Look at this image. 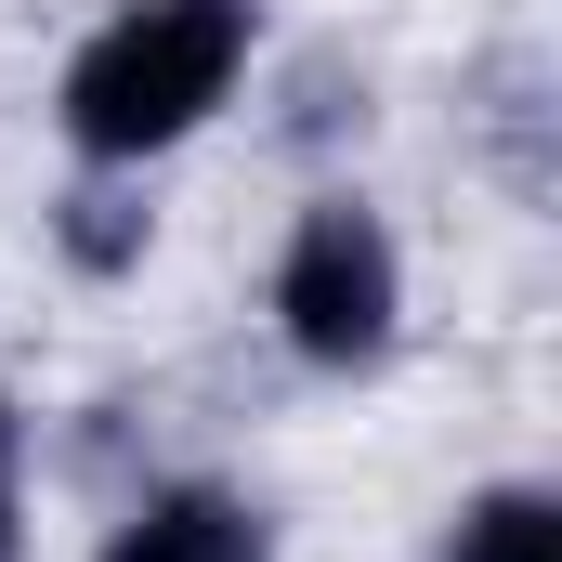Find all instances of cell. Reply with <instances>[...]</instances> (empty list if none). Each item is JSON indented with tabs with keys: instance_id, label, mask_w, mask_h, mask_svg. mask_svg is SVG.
<instances>
[{
	"instance_id": "obj_1",
	"label": "cell",
	"mask_w": 562,
	"mask_h": 562,
	"mask_svg": "<svg viewBox=\"0 0 562 562\" xmlns=\"http://www.w3.org/2000/svg\"><path fill=\"white\" fill-rule=\"evenodd\" d=\"M249 66V0H132L79 66H66V132L92 157H144V144H183L223 79Z\"/></svg>"
},
{
	"instance_id": "obj_2",
	"label": "cell",
	"mask_w": 562,
	"mask_h": 562,
	"mask_svg": "<svg viewBox=\"0 0 562 562\" xmlns=\"http://www.w3.org/2000/svg\"><path fill=\"white\" fill-rule=\"evenodd\" d=\"M276 314H288V340H301L314 367H367V353L393 340V236H380L353 196H340V210H314V223L288 236Z\"/></svg>"
},
{
	"instance_id": "obj_3",
	"label": "cell",
	"mask_w": 562,
	"mask_h": 562,
	"mask_svg": "<svg viewBox=\"0 0 562 562\" xmlns=\"http://www.w3.org/2000/svg\"><path fill=\"white\" fill-rule=\"evenodd\" d=\"M105 562H262V524H249L236 497L183 484V497H157V510H132V524L105 537Z\"/></svg>"
},
{
	"instance_id": "obj_4",
	"label": "cell",
	"mask_w": 562,
	"mask_h": 562,
	"mask_svg": "<svg viewBox=\"0 0 562 562\" xmlns=\"http://www.w3.org/2000/svg\"><path fill=\"white\" fill-rule=\"evenodd\" d=\"M445 562H562V497H537V484L484 497V510L458 524V550H445Z\"/></svg>"
},
{
	"instance_id": "obj_5",
	"label": "cell",
	"mask_w": 562,
	"mask_h": 562,
	"mask_svg": "<svg viewBox=\"0 0 562 562\" xmlns=\"http://www.w3.org/2000/svg\"><path fill=\"white\" fill-rule=\"evenodd\" d=\"M66 236H79V262H119V249H132V223H119V196H79V223H66Z\"/></svg>"
},
{
	"instance_id": "obj_6",
	"label": "cell",
	"mask_w": 562,
	"mask_h": 562,
	"mask_svg": "<svg viewBox=\"0 0 562 562\" xmlns=\"http://www.w3.org/2000/svg\"><path fill=\"white\" fill-rule=\"evenodd\" d=\"M0 562H13V406H0Z\"/></svg>"
}]
</instances>
